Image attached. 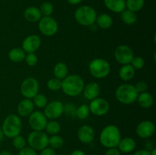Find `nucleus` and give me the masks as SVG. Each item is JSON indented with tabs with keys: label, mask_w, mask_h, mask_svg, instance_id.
I'll use <instances>...</instances> for the list:
<instances>
[{
	"label": "nucleus",
	"mask_w": 156,
	"mask_h": 155,
	"mask_svg": "<svg viewBox=\"0 0 156 155\" xmlns=\"http://www.w3.org/2000/svg\"><path fill=\"white\" fill-rule=\"evenodd\" d=\"M85 87L83 79L78 74H70L62 80L61 89L69 97H77L82 93Z\"/></svg>",
	"instance_id": "obj_1"
},
{
	"label": "nucleus",
	"mask_w": 156,
	"mask_h": 155,
	"mask_svg": "<svg viewBox=\"0 0 156 155\" xmlns=\"http://www.w3.org/2000/svg\"><path fill=\"white\" fill-rule=\"evenodd\" d=\"M121 139V134L118 127L114 125L105 126L100 133L99 141L101 144L106 148L117 147Z\"/></svg>",
	"instance_id": "obj_2"
},
{
	"label": "nucleus",
	"mask_w": 156,
	"mask_h": 155,
	"mask_svg": "<svg viewBox=\"0 0 156 155\" xmlns=\"http://www.w3.org/2000/svg\"><path fill=\"white\" fill-rule=\"evenodd\" d=\"M22 129L21 118L16 114H10L4 119L2 126L4 135L7 138H13L20 135Z\"/></svg>",
	"instance_id": "obj_3"
},
{
	"label": "nucleus",
	"mask_w": 156,
	"mask_h": 155,
	"mask_svg": "<svg viewBox=\"0 0 156 155\" xmlns=\"http://www.w3.org/2000/svg\"><path fill=\"white\" fill-rule=\"evenodd\" d=\"M139 93L136 90L134 85L130 84H123L116 89V99L120 103L124 105H130L135 103L138 97Z\"/></svg>",
	"instance_id": "obj_4"
},
{
	"label": "nucleus",
	"mask_w": 156,
	"mask_h": 155,
	"mask_svg": "<svg viewBox=\"0 0 156 155\" xmlns=\"http://www.w3.org/2000/svg\"><path fill=\"white\" fill-rule=\"evenodd\" d=\"M95 9L89 5L79 6L76 10L74 17L77 23L85 27H91L95 23L97 18Z\"/></svg>",
	"instance_id": "obj_5"
},
{
	"label": "nucleus",
	"mask_w": 156,
	"mask_h": 155,
	"mask_svg": "<svg viewBox=\"0 0 156 155\" xmlns=\"http://www.w3.org/2000/svg\"><path fill=\"white\" fill-rule=\"evenodd\" d=\"M90 73L95 78L101 79L106 78L111 72V65L107 60L101 58L94 59L88 65Z\"/></svg>",
	"instance_id": "obj_6"
},
{
	"label": "nucleus",
	"mask_w": 156,
	"mask_h": 155,
	"mask_svg": "<svg viewBox=\"0 0 156 155\" xmlns=\"http://www.w3.org/2000/svg\"><path fill=\"white\" fill-rule=\"evenodd\" d=\"M49 137L46 132L43 131H33L27 135V141L29 147L35 150H43L48 146Z\"/></svg>",
	"instance_id": "obj_7"
},
{
	"label": "nucleus",
	"mask_w": 156,
	"mask_h": 155,
	"mask_svg": "<svg viewBox=\"0 0 156 155\" xmlns=\"http://www.w3.org/2000/svg\"><path fill=\"white\" fill-rule=\"evenodd\" d=\"M38 29L43 35L50 37L57 33L59 25L57 21L51 16H42L38 21Z\"/></svg>",
	"instance_id": "obj_8"
},
{
	"label": "nucleus",
	"mask_w": 156,
	"mask_h": 155,
	"mask_svg": "<svg viewBox=\"0 0 156 155\" xmlns=\"http://www.w3.org/2000/svg\"><path fill=\"white\" fill-rule=\"evenodd\" d=\"M39 83L37 80L34 77L26 78L21 84L20 91L24 98L33 99L34 97L38 94Z\"/></svg>",
	"instance_id": "obj_9"
},
{
	"label": "nucleus",
	"mask_w": 156,
	"mask_h": 155,
	"mask_svg": "<svg viewBox=\"0 0 156 155\" xmlns=\"http://www.w3.org/2000/svg\"><path fill=\"white\" fill-rule=\"evenodd\" d=\"M90 112L97 116H102L106 115L110 109V104L108 101L101 97H97L91 100L88 105Z\"/></svg>",
	"instance_id": "obj_10"
},
{
	"label": "nucleus",
	"mask_w": 156,
	"mask_h": 155,
	"mask_svg": "<svg viewBox=\"0 0 156 155\" xmlns=\"http://www.w3.org/2000/svg\"><path fill=\"white\" fill-rule=\"evenodd\" d=\"M64 104L59 100H53L47 104L44 108V114L47 119L55 120L63 114Z\"/></svg>",
	"instance_id": "obj_11"
},
{
	"label": "nucleus",
	"mask_w": 156,
	"mask_h": 155,
	"mask_svg": "<svg viewBox=\"0 0 156 155\" xmlns=\"http://www.w3.org/2000/svg\"><path fill=\"white\" fill-rule=\"evenodd\" d=\"M133 51L127 45H120L115 49L114 51V58L118 63L121 65L130 64L133 58Z\"/></svg>",
	"instance_id": "obj_12"
},
{
	"label": "nucleus",
	"mask_w": 156,
	"mask_h": 155,
	"mask_svg": "<svg viewBox=\"0 0 156 155\" xmlns=\"http://www.w3.org/2000/svg\"><path fill=\"white\" fill-rule=\"evenodd\" d=\"M47 122V117L41 111H33L28 116V124L33 131H43Z\"/></svg>",
	"instance_id": "obj_13"
},
{
	"label": "nucleus",
	"mask_w": 156,
	"mask_h": 155,
	"mask_svg": "<svg viewBox=\"0 0 156 155\" xmlns=\"http://www.w3.org/2000/svg\"><path fill=\"white\" fill-rule=\"evenodd\" d=\"M155 132V126L152 121L143 120L137 125L136 133L141 138H149L154 135Z\"/></svg>",
	"instance_id": "obj_14"
},
{
	"label": "nucleus",
	"mask_w": 156,
	"mask_h": 155,
	"mask_svg": "<svg viewBox=\"0 0 156 155\" xmlns=\"http://www.w3.org/2000/svg\"><path fill=\"white\" fill-rule=\"evenodd\" d=\"M41 39L39 36L31 34L27 36L22 42V50L26 53H34L41 47Z\"/></svg>",
	"instance_id": "obj_15"
},
{
	"label": "nucleus",
	"mask_w": 156,
	"mask_h": 155,
	"mask_svg": "<svg viewBox=\"0 0 156 155\" xmlns=\"http://www.w3.org/2000/svg\"><path fill=\"white\" fill-rule=\"evenodd\" d=\"M77 137L82 144H88L92 142L95 137L94 129L88 125H85L79 128L77 132Z\"/></svg>",
	"instance_id": "obj_16"
},
{
	"label": "nucleus",
	"mask_w": 156,
	"mask_h": 155,
	"mask_svg": "<svg viewBox=\"0 0 156 155\" xmlns=\"http://www.w3.org/2000/svg\"><path fill=\"white\" fill-rule=\"evenodd\" d=\"M82 93H83L84 97H85L87 100H94V99L98 97V96L100 95V85L98 83H96V82H91V83L85 85Z\"/></svg>",
	"instance_id": "obj_17"
},
{
	"label": "nucleus",
	"mask_w": 156,
	"mask_h": 155,
	"mask_svg": "<svg viewBox=\"0 0 156 155\" xmlns=\"http://www.w3.org/2000/svg\"><path fill=\"white\" fill-rule=\"evenodd\" d=\"M34 109V105L30 99L24 98L18 105L17 112L20 116H29Z\"/></svg>",
	"instance_id": "obj_18"
},
{
	"label": "nucleus",
	"mask_w": 156,
	"mask_h": 155,
	"mask_svg": "<svg viewBox=\"0 0 156 155\" xmlns=\"http://www.w3.org/2000/svg\"><path fill=\"white\" fill-rule=\"evenodd\" d=\"M136 146V143L133 138L130 137L121 138L117 145V149L120 150V153H129L133 151Z\"/></svg>",
	"instance_id": "obj_19"
},
{
	"label": "nucleus",
	"mask_w": 156,
	"mask_h": 155,
	"mask_svg": "<svg viewBox=\"0 0 156 155\" xmlns=\"http://www.w3.org/2000/svg\"><path fill=\"white\" fill-rule=\"evenodd\" d=\"M105 5L114 13H121L126 9V0H104Z\"/></svg>",
	"instance_id": "obj_20"
},
{
	"label": "nucleus",
	"mask_w": 156,
	"mask_h": 155,
	"mask_svg": "<svg viewBox=\"0 0 156 155\" xmlns=\"http://www.w3.org/2000/svg\"><path fill=\"white\" fill-rule=\"evenodd\" d=\"M24 16L26 21L30 23H36L40 21L42 18V15L41 13V11L38 8L34 7V6H30V7L27 8L24 10Z\"/></svg>",
	"instance_id": "obj_21"
},
{
	"label": "nucleus",
	"mask_w": 156,
	"mask_h": 155,
	"mask_svg": "<svg viewBox=\"0 0 156 155\" xmlns=\"http://www.w3.org/2000/svg\"><path fill=\"white\" fill-rule=\"evenodd\" d=\"M136 100L138 101L140 106L144 109L150 108L154 103L153 96L150 93L146 92V91L139 94Z\"/></svg>",
	"instance_id": "obj_22"
},
{
	"label": "nucleus",
	"mask_w": 156,
	"mask_h": 155,
	"mask_svg": "<svg viewBox=\"0 0 156 155\" xmlns=\"http://www.w3.org/2000/svg\"><path fill=\"white\" fill-rule=\"evenodd\" d=\"M135 75V69L130 64L123 65L119 71V76L120 79L124 81H128L133 79Z\"/></svg>",
	"instance_id": "obj_23"
},
{
	"label": "nucleus",
	"mask_w": 156,
	"mask_h": 155,
	"mask_svg": "<svg viewBox=\"0 0 156 155\" xmlns=\"http://www.w3.org/2000/svg\"><path fill=\"white\" fill-rule=\"evenodd\" d=\"M95 23L98 27L103 30L109 29L113 24V18L110 15L106 13H103L101 15L97 16Z\"/></svg>",
	"instance_id": "obj_24"
},
{
	"label": "nucleus",
	"mask_w": 156,
	"mask_h": 155,
	"mask_svg": "<svg viewBox=\"0 0 156 155\" xmlns=\"http://www.w3.org/2000/svg\"><path fill=\"white\" fill-rule=\"evenodd\" d=\"M69 68L67 67L66 64L64 62H57L53 67V74L55 78L62 80L68 75Z\"/></svg>",
	"instance_id": "obj_25"
},
{
	"label": "nucleus",
	"mask_w": 156,
	"mask_h": 155,
	"mask_svg": "<svg viewBox=\"0 0 156 155\" xmlns=\"http://www.w3.org/2000/svg\"><path fill=\"white\" fill-rule=\"evenodd\" d=\"M26 53L22 50V48H13L9 51V59L10 61L13 62H21L24 60Z\"/></svg>",
	"instance_id": "obj_26"
},
{
	"label": "nucleus",
	"mask_w": 156,
	"mask_h": 155,
	"mask_svg": "<svg viewBox=\"0 0 156 155\" xmlns=\"http://www.w3.org/2000/svg\"><path fill=\"white\" fill-rule=\"evenodd\" d=\"M120 18L122 21L126 25H133L136 22L137 15L136 12L128 10V9H124L120 13Z\"/></svg>",
	"instance_id": "obj_27"
},
{
	"label": "nucleus",
	"mask_w": 156,
	"mask_h": 155,
	"mask_svg": "<svg viewBox=\"0 0 156 155\" xmlns=\"http://www.w3.org/2000/svg\"><path fill=\"white\" fill-rule=\"evenodd\" d=\"M64 144V140L60 135H53L49 137L48 139V145L50 147L56 150V149H59L63 146Z\"/></svg>",
	"instance_id": "obj_28"
},
{
	"label": "nucleus",
	"mask_w": 156,
	"mask_h": 155,
	"mask_svg": "<svg viewBox=\"0 0 156 155\" xmlns=\"http://www.w3.org/2000/svg\"><path fill=\"white\" fill-rule=\"evenodd\" d=\"M44 129L47 132V134H50L51 135H58V133L61 130V126L60 124L56 120H50L47 122Z\"/></svg>",
	"instance_id": "obj_29"
},
{
	"label": "nucleus",
	"mask_w": 156,
	"mask_h": 155,
	"mask_svg": "<svg viewBox=\"0 0 156 155\" xmlns=\"http://www.w3.org/2000/svg\"><path fill=\"white\" fill-rule=\"evenodd\" d=\"M145 4V0H126V7L128 10L133 12H139L143 8Z\"/></svg>",
	"instance_id": "obj_30"
},
{
	"label": "nucleus",
	"mask_w": 156,
	"mask_h": 155,
	"mask_svg": "<svg viewBox=\"0 0 156 155\" xmlns=\"http://www.w3.org/2000/svg\"><path fill=\"white\" fill-rule=\"evenodd\" d=\"M33 103L34 106H37V108L42 109L44 108L47 104L48 103V100L47 97L43 94H37L33 98Z\"/></svg>",
	"instance_id": "obj_31"
},
{
	"label": "nucleus",
	"mask_w": 156,
	"mask_h": 155,
	"mask_svg": "<svg viewBox=\"0 0 156 155\" xmlns=\"http://www.w3.org/2000/svg\"><path fill=\"white\" fill-rule=\"evenodd\" d=\"M89 114V107H88V105L85 104V103L79 106L76 109V117H78L79 119H85L88 118Z\"/></svg>",
	"instance_id": "obj_32"
},
{
	"label": "nucleus",
	"mask_w": 156,
	"mask_h": 155,
	"mask_svg": "<svg viewBox=\"0 0 156 155\" xmlns=\"http://www.w3.org/2000/svg\"><path fill=\"white\" fill-rule=\"evenodd\" d=\"M42 16H51L53 12V5L50 2H44L39 8Z\"/></svg>",
	"instance_id": "obj_33"
},
{
	"label": "nucleus",
	"mask_w": 156,
	"mask_h": 155,
	"mask_svg": "<svg viewBox=\"0 0 156 155\" xmlns=\"http://www.w3.org/2000/svg\"><path fill=\"white\" fill-rule=\"evenodd\" d=\"M76 109H77V107L76 105L72 103H67L64 104L63 114L69 118H74V117H76Z\"/></svg>",
	"instance_id": "obj_34"
},
{
	"label": "nucleus",
	"mask_w": 156,
	"mask_h": 155,
	"mask_svg": "<svg viewBox=\"0 0 156 155\" xmlns=\"http://www.w3.org/2000/svg\"><path fill=\"white\" fill-rule=\"evenodd\" d=\"M47 86L49 90L52 91H57L61 89L62 87V80L56 78H52L48 80L47 83Z\"/></svg>",
	"instance_id": "obj_35"
},
{
	"label": "nucleus",
	"mask_w": 156,
	"mask_h": 155,
	"mask_svg": "<svg viewBox=\"0 0 156 155\" xmlns=\"http://www.w3.org/2000/svg\"><path fill=\"white\" fill-rule=\"evenodd\" d=\"M12 144H13V146L15 148L18 149V150H21V149L24 148V147H26L27 141H26L25 138H24V137L18 135H17V136H15V138H13Z\"/></svg>",
	"instance_id": "obj_36"
},
{
	"label": "nucleus",
	"mask_w": 156,
	"mask_h": 155,
	"mask_svg": "<svg viewBox=\"0 0 156 155\" xmlns=\"http://www.w3.org/2000/svg\"><path fill=\"white\" fill-rule=\"evenodd\" d=\"M130 65L133 67L134 69H142L145 65L144 59L141 56H133Z\"/></svg>",
	"instance_id": "obj_37"
},
{
	"label": "nucleus",
	"mask_w": 156,
	"mask_h": 155,
	"mask_svg": "<svg viewBox=\"0 0 156 155\" xmlns=\"http://www.w3.org/2000/svg\"><path fill=\"white\" fill-rule=\"evenodd\" d=\"M24 61L28 66L32 67L37 64L38 58L35 53H27L24 58Z\"/></svg>",
	"instance_id": "obj_38"
},
{
	"label": "nucleus",
	"mask_w": 156,
	"mask_h": 155,
	"mask_svg": "<svg viewBox=\"0 0 156 155\" xmlns=\"http://www.w3.org/2000/svg\"><path fill=\"white\" fill-rule=\"evenodd\" d=\"M18 155H37V150L30 147H24V148L19 150Z\"/></svg>",
	"instance_id": "obj_39"
},
{
	"label": "nucleus",
	"mask_w": 156,
	"mask_h": 155,
	"mask_svg": "<svg viewBox=\"0 0 156 155\" xmlns=\"http://www.w3.org/2000/svg\"><path fill=\"white\" fill-rule=\"evenodd\" d=\"M134 87H135L136 90V91L139 94L146 92L148 89V85L145 81L137 82V83L136 84V85H134Z\"/></svg>",
	"instance_id": "obj_40"
},
{
	"label": "nucleus",
	"mask_w": 156,
	"mask_h": 155,
	"mask_svg": "<svg viewBox=\"0 0 156 155\" xmlns=\"http://www.w3.org/2000/svg\"><path fill=\"white\" fill-rule=\"evenodd\" d=\"M40 155H56V152L54 149L47 147L41 150Z\"/></svg>",
	"instance_id": "obj_41"
},
{
	"label": "nucleus",
	"mask_w": 156,
	"mask_h": 155,
	"mask_svg": "<svg viewBox=\"0 0 156 155\" xmlns=\"http://www.w3.org/2000/svg\"><path fill=\"white\" fill-rule=\"evenodd\" d=\"M105 155H121V153L117 147H112V148H108V150L105 152Z\"/></svg>",
	"instance_id": "obj_42"
},
{
	"label": "nucleus",
	"mask_w": 156,
	"mask_h": 155,
	"mask_svg": "<svg viewBox=\"0 0 156 155\" xmlns=\"http://www.w3.org/2000/svg\"><path fill=\"white\" fill-rule=\"evenodd\" d=\"M133 155H151L150 151L149 150H146V149H140V150H136Z\"/></svg>",
	"instance_id": "obj_43"
},
{
	"label": "nucleus",
	"mask_w": 156,
	"mask_h": 155,
	"mask_svg": "<svg viewBox=\"0 0 156 155\" xmlns=\"http://www.w3.org/2000/svg\"><path fill=\"white\" fill-rule=\"evenodd\" d=\"M70 155H85V152L81 150H75L72 152Z\"/></svg>",
	"instance_id": "obj_44"
},
{
	"label": "nucleus",
	"mask_w": 156,
	"mask_h": 155,
	"mask_svg": "<svg viewBox=\"0 0 156 155\" xmlns=\"http://www.w3.org/2000/svg\"><path fill=\"white\" fill-rule=\"evenodd\" d=\"M82 0H67L69 4L73 5H79V3L82 2Z\"/></svg>",
	"instance_id": "obj_45"
},
{
	"label": "nucleus",
	"mask_w": 156,
	"mask_h": 155,
	"mask_svg": "<svg viewBox=\"0 0 156 155\" xmlns=\"http://www.w3.org/2000/svg\"><path fill=\"white\" fill-rule=\"evenodd\" d=\"M0 155H12V153L8 150H2L0 152Z\"/></svg>",
	"instance_id": "obj_46"
},
{
	"label": "nucleus",
	"mask_w": 156,
	"mask_h": 155,
	"mask_svg": "<svg viewBox=\"0 0 156 155\" xmlns=\"http://www.w3.org/2000/svg\"><path fill=\"white\" fill-rule=\"evenodd\" d=\"M4 133H3L2 130V129H0V142H1L2 141L3 139H4Z\"/></svg>",
	"instance_id": "obj_47"
},
{
	"label": "nucleus",
	"mask_w": 156,
	"mask_h": 155,
	"mask_svg": "<svg viewBox=\"0 0 156 155\" xmlns=\"http://www.w3.org/2000/svg\"><path fill=\"white\" fill-rule=\"evenodd\" d=\"M150 151V154L151 155H156V148L155 147H153L152 150H149Z\"/></svg>",
	"instance_id": "obj_48"
}]
</instances>
